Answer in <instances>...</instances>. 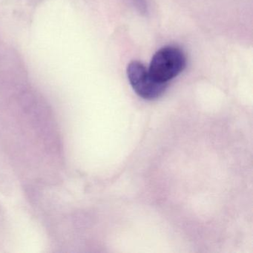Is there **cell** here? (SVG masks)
Masks as SVG:
<instances>
[{
  "mask_svg": "<svg viewBox=\"0 0 253 253\" xmlns=\"http://www.w3.org/2000/svg\"><path fill=\"white\" fill-rule=\"evenodd\" d=\"M127 77L134 91L145 100H155L165 92L167 86L155 82L146 66L138 61H133L127 67Z\"/></svg>",
  "mask_w": 253,
  "mask_h": 253,
  "instance_id": "cell-2",
  "label": "cell"
},
{
  "mask_svg": "<svg viewBox=\"0 0 253 253\" xmlns=\"http://www.w3.org/2000/svg\"><path fill=\"white\" fill-rule=\"evenodd\" d=\"M186 66V57L183 51L169 45L154 54L148 71L155 82L168 86L169 82L183 72Z\"/></svg>",
  "mask_w": 253,
  "mask_h": 253,
  "instance_id": "cell-1",
  "label": "cell"
}]
</instances>
